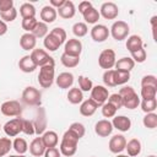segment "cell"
Returning <instances> with one entry per match:
<instances>
[{
	"mask_svg": "<svg viewBox=\"0 0 157 157\" xmlns=\"http://www.w3.org/2000/svg\"><path fill=\"white\" fill-rule=\"evenodd\" d=\"M78 137L71 131V130H66L63 135L61 142H60V147L59 151L61 155L66 156V157H71L76 153L77 151V144H78Z\"/></svg>",
	"mask_w": 157,
	"mask_h": 157,
	"instance_id": "1",
	"label": "cell"
},
{
	"mask_svg": "<svg viewBox=\"0 0 157 157\" xmlns=\"http://www.w3.org/2000/svg\"><path fill=\"white\" fill-rule=\"evenodd\" d=\"M118 94L121 97L123 107L128 109H135L140 105V98L131 86H124L123 88H120Z\"/></svg>",
	"mask_w": 157,
	"mask_h": 157,
	"instance_id": "2",
	"label": "cell"
},
{
	"mask_svg": "<svg viewBox=\"0 0 157 157\" xmlns=\"http://www.w3.org/2000/svg\"><path fill=\"white\" fill-rule=\"evenodd\" d=\"M55 80V65L48 64L39 69L38 82L43 88H49Z\"/></svg>",
	"mask_w": 157,
	"mask_h": 157,
	"instance_id": "3",
	"label": "cell"
},
{
	"mask_svg": "<svg viewBox=\"0 0 157 157\" xmlns=\"http://www.w3.org/2000/svg\"><path fill=\"white\" fill-rule=\"evenodd\" d=\"M22 101L27 105H33V107L40 105L42 93H40V91L38 88H36L33 86H28L22 92Z\"/></svg>",
	"mask_w": 157,
	"mask_h": 157,
	"instance_id": "4",
	"label": "cell"
},
{
	"mask_svg": "<svg viewBox=\"0 0 157 157\" xmlns=\"http://www.w3.org/2000/svg\"><path fill=\"white\" fill-rule=\"evenodd\" d=\"M129 31H130L129 25H128L125 21H120V20H119V21H115V22L112 25V27H110V29H109V34H110L115 40L120 42V40L125 39V38L128 37Z\"/></svg>",
	"mask_w": 157,
	"mask_h": 157,
	"instance_id": "5",
	"label": "cell"
},
{
	"mask_svg": "<svg viewBox=\"0 0 157 157\" xmlns=\"http://www.w3.org/2000/svg\"><path fill=\"white\" fill-rule=\"evenodd\" d=\"M29 56L32 58L33 63L37 65V67H42L44 65H48V64H53L55 65V61L54 59L43 49H33L29 54Z\"/></svg>",
	"mask_w": 157,
	"mask_h": 157,
	"instance_id": "6",
	"label": "cell"
},
{
	"mask_svg": "<svg viewBox=\"0 0 157 157\" xmlns=\"http://www.w3.org/2000/svg\"><path fill=\"white\" fill-rule=\"evenodd\" d=\"M115 61L117 58H115V52L113 49H104L98 56V65L105 70H110L115 65Z\"/></svg>",
	"mask_w": 157,
	"mask_h": 157,
	"instance_id": "7",
	"label": "cell"
},
{
	"mask_svg": "<svg viewBox=\"0 0 157 157\" xmlns=\"http://www.w3.org/2000/svg\"><path fill=\"white\" fill-rule=\"evenodd\" d=\"M108 97H109V92H108L107 87L101 86V85H97V86L92 87V90H91V99L98 107L103 105L108 101Z\"/></svg>",
	"mask_w": 157,
	"mask_h": 157,
	"instance_id": "8",
	"label": "cell"
},
{
	"mask_svg": "<svg viewBox=\"0 0 157 157\" xmlns=\"http://www.w3.org/2000/svg\"><path fill=\"white\" fill-rule=\"evenodd\" d=\"M0 110L5 117H20L22 113V107L17 101H6L0 105Z\"/></svg>",
	"mask_w": 157,
	"mask_h": 157,
	"instance_id": "9",
	"label": "cell"
},
{
	"mask_svg": "<svg viewBox=\"0 0 157 157\" xmlns=\"http://www.w3.org/2000/svg\"><path fill=\"white\" fill-rule=\"evenodd\" d=\"M2 129L7 136L15 137L20 132H22V119L21 118H13V119L6 121L5 125L2 126Z\"/></svg>",
	"mask_w": 157,
	"mask_h": 157,
	"instance_id": "10",
	"label": "cell"
},
{
	"mask_svg": "<svg viewBox=\"0 0 157 157\" xmlns=\"http://www.w3.org/2000/svg\"><path fill=\"white\" fill-rule=\"evenodd\" d=\"M99 15L105 20H115L119 15V9H118L117 4L112 2V1H107V2L102 4Z\"/></svg>",
	"mask_w": 157,
	"mask_h": 157,
	"instance_id": "11",
	"label": "cell"
},
{
	"mask_svg": "<svg viewBox=\"0 0 157 157\" xmlns=\"http://www.w3.org/2000/svg\"><path fill=\"white\" fill-rule=\"evenodd\" d=\"M125 145H126V139L124 135L121 134H117L113 137H110L109 144H108V148L112 153H120L125 150Z\"/></svg>",
	"mask_w": 157,
	"mask_h": 157,
	"instance_id": "12",
	"label": "cell"
},
{
	"mask_svg": "<svg viewBox=\"0 0 157 157\" xmlns=\"http://www.w3.org/2000/svg\"><path fill=\"white\" fill-rule=\"evenodd\" d=\"M64 53L71 56H78L82 53V43L80 39L76 38H71L69 40L65 42V47H64Z\"/></svg>",
	"mask_w": 157,
	"mask_h": 157,
	"instance_id": "13",
	"label": "cell"
},
{
	"mask_svg": "<svg viewBox=\"0 0 157 157\" xmlns=\"http://www.w3.org/2000/svg\"><path fill=\"white\" fill-rule=\"evenodd\" d=\"M109 37V29L107 26L104 25H94L91 29V38L97 42V43H102L105 39H108Z\"/></svg>",
	"mask_w": 157,
	"mask_h": 157,
	"instance_id": "14",
	"label": "cell"
},
{
	"mask_svg": "<svg viewBox=\"0 0 157 157\" xmlns=\"http://www.w3.org/2000/svg\"><path fill=\"white\" fill-rule=\"evenodd\" d=\"M113 131V125L112 121H109L108 119H102L98 120L94 125V132L101 136V137H108Z\"/></svg>",
	"mask_w": 157,
	"mask_h": 157,
	"instance_id": "15",
	"label": "cell"
},
{
	"mask_svg": "<svg viewBox=\"0 0 157 157\" xmlns=\"http://www.w3.org/2000/svg\"><path fill=\"white\" fill-rule=\"evenodd\" d=\"M113 129H117L119 131H129L131 128V120L125 115H115L112 120Z\"/></svg>",
	"mask_w": 157,
	"mask_h": 157,
	"instance_id": "16",
	"label": "cell"
},
{
	"mask_svg": "<svg viewBox=\"0 0 157 157\" xmlns=\"http://www.w3.org/2000/svg\"><path fill=\"white\" fill-rule=\"evenodd\" d=\"M33 126H34V132L37 135H42L45 131L47 128V118H45V112L43 108H39L38 114L33 121Z\"/></svg>",
	"mask_w": 157,
	"mask_h": 157,
	"instance_id": "17",
	"label": "cell"
},
{
	"mask_svg": "<svg viewBox=\"0 0 157 157\" xmlns=\"http://www.w3.org/2000/svg\"><path fill=\"white\" fill-rule=\"evenodd\" d=\"M56 13H58L61 18L69 20V18H72V17L75 16V13H76V7H75V5H74L72 1L66 0L65 4H64L60 9L56 10Z\"/></svg>",
	"mask_w": 157,
	"mask_h": 157,
	"instance_id": "18",
	"label": "cell"
},
{
	"mask_svg": "<svg viewBox=\"0 0 157 157\" xmlns=\"http://www.w3.org/2000/svg\"><path fill=\"white\" fill-rule=\"evenodd\" d=\"M56 16H58L56 10L54 7H52L50 5H45L40 10V20H42V22H44L47 25L53 23L56 20Z\"/></svg>",
	"mask_w": 157,
	"mask_h": 157,
	"instance_id": "19",
	"label": "cell"
},
{
	"mask_svg": "<svg viewBox=\"0 0 157 157\" xmlns=\"http://www.w3.org/2000/svg\"><path fill=\"white\" fill-rule=\"evenodd\" d=\"M37 44V38L32 33H23L20 38V45L23 50H33L36 49Z\"/></svg>",
	"mask_w": 157,
	"mask_h": 157,
	"instance_id": "20",
	"label": "cell"
},
{
	"mask_svg": "<svg viewBox=\"0 0 157 157\" xmlns=\"http://www.w3.org/2000/svg\"><path fill=\"white\" fill-rule=\"evenodd\" d=\"M55 82H56L59 88L66 90V88L72 86V83H74V75L71 72H61L55 78Z\"/></svg>",
	"mask_w": 157,
	"mask_h": 157,
	"instance_id": "21",
	"label": "cell"
},
{
	"mask_svg": "<svg viewBox=\"0 0 157 157\" xmlns=\"http://www.w3.org/2000/svg\"><path fill=\"white\" fill-rule=\"evenodd\" d=\"M97 108H98V105H97L91 98L85 99V101L81 102V105H80V114L83 115V117H91V115H93V114L96 113Z\"/></svg>",
	"mask_w": 157,
	"mask_h": 157,
	"instance_id": "22",
	"label": "cell"
},
{
	"mask_svg": "<svg viewBox=\"0 0 157 157\" xmlns=\"http://www.w3.org/2000/svg\"><path fill=\"white\" fill-rule=\"evenodd\" d=\"M29 152L34 157H40L45 152V146L42 141V137H34L29 144Z\"/></svg>",
	"mask_w": 157,
	"mask_h": 157,
	"instance_id": "23",
	"label": "cell"
},
{
	"mask_svg": "<svg viewBox=\"0 0 157 157\" xmlns=\"http://www.w3.org/2000/svg\"><path fill=\"white\" fill-rule=\"evenodd\" d=\"M40 137H42V141H43L45 148L56 147V145H58V142H59V136H58V134H56L55 131H52V130L44 131Z\"/></svg>",
	"mask_w": 157,
	"mask_h": 157,
	"instance_id": "24",
	"label": "cell"
},
{
	"mask_svg": "<svg viewBox=\"0 0 157 157\" xmlns=\"http://www.w3.org/2000/svg\"><path fill=\"white\" fill-rule=\"evenodd\" d=\"M114 66H115V70H118V71L130 72V71L134 69L135 63H134V60H132L131 58H129V56H124V58L117 60Z\"/></svg>",
	"mask_w": 157,
	"mask_h": 157,
	"instance_id": "25",
	"label": "cell"
},
{
	"mask_svg": "<svg viewBox=\"0 0 157 157\" xmlns=\"http://www.w3.org/2000/svg\"><path fill=\"white\" fill-rule=\"evenodd\" d=\"M18 67H20L21 71L29 74V72H33V71L37 69V65L33 63V60H32V58H31L29 55H25V56H22V58L20 59V61H18Z\"/></svg>",
	"mask_w": 157,
	"mask_h": 157,
	"instance_id": "26",
	"label": "cell"
},
{
	"mask_svg": "<svg viewBox=\"0 0 157 157\" xmlns=\"http://www.w3.org/2000/svg\"><path fill=\"white\" fill-rule=\"evenodd\" d=\"M142 47H144V42H142V38L140 36L132 34V36L128 37V39H126V49L130 53H132V52H135V50H137V49H140Z\"/></svg>",
	"mask_w": 157,
	"mask_h": 157,
	"instance_id": "27",
	"label": "cell"
},
{
	"mask_svg": "<svg viewBox=\"0 0 157 157\" xmlns=\"http://www.w3.org/2000/svg\"><path fill=\"white\" fill-rule=\"evenodd\" d=\"M125 150L128 151V156L130 157H135L137 155H140L141 152V142L137 139H131L126 142L125 145Z\"/></svg>",
	"mask_w": 157,
	"mask_h": 157,
	"instance_id": "28",
	"label": "cell"
},
{
	"mask_svg": "<svg viewBox=\"0 0 157 157\" xmlns=\"http://www.w3.org/2000/svg\"><path fill=\"white\" fill-rule=\"evenodd\" d=\"M82 16H83L85 22H86V23H91V25H96V23L98 22L99 17H101L99 11H98L97 9H94L93 6L90 7L87 11H85V12L82 13Z\"/></svg>",
	"mask_w": 157,
	"mask_h": 157,
	"instance_id": "29",
	"label": "cell"
},
{
	"mask_svg": "<svg viewBox=\"0 0 157 157\" xmlns=\"http://www.w3.org/2000/svg\"><path fill=\"white\" fill-rule=\"evenodd\" d=\"M67 101L71 104H78L83 101V93L78 87H72L67 92Z\"/></svg>",
	"mask_w": 157,
	"mask_h": 157,
	"instance_id": "30",
	"label": "cell"
},
{
	"mask_svg": "<svg viewBox=\"0 0 157 157\" xmlns=\"http://www.w3.org/2000/svg\"><path fill=\"white\" fill-rule=\"evenodd\" d=\"M43 44H44L45 49H48L49 52H55V50L59 49V47L61 45V43H60L54 36H52L50 33H48V34L44 37Z\"/></svg>",
	"mask_w": 157,
	"mask_h": 157,
	"instance_id": "31",
	"label": "cell"
},
{
	"mask_svg": "<svg viewBox=\"0 0 157 157\" xmlns=\"http://www.w3.org/2000/svg\"><path fill=\"white\" fill-rule=\"evenodd\" d=\"M20 13L22 18H32L36 17V7L31 2H23L20 6Z\"/></svg>",
	"mask_w": 157,
	"mask_h": 157,
	"instance_id": "32",
	"label": "cell"
},
{
	"mask_svg": "<svg viewBox=\"0 0 157 157\" xmlns=\"http://www.w3.org/2000/svg\"><path fill=\"white\" fill-rule=\"evenodd\" d=\"M60 61H61V64H63L65 67L71 69V67H76V66L78 65L80 58H78V56H71V55H67V54L63 53L61 56H60Z\"/></svg>",
	"mask_w": 157,
	"mask_h": 157,
	"instance_id": "33",
	"label": "cell"
},
{
	"mask_svg": "<svg viewBox=\"0 0 157 157\" xmlns=\"http://www.w3.org/2000/svg\"><path fill=\"white\" fill-rule=\"evenodd\" d=\"M36 38H44L47 34H48V25L42 22V21H38L36 27L33 28V31L31 32Z\"/></svg>",
	"mask_w": 157,
	"mask_h": 157,
	"instance_id": "34",
	"label": "cell"
},
{
	"mask_svg": "<svg viewBox=\"0 0 157 157\" xmlns=\"http://www.w3.org/2000/svg\"><path fill=\"white\" fill-rule=\"evenodd\" d=\"M12 147L18 155H25L27 152V150H28L27 141L25 139H22V137H16L15 141L12 142Z\"/></svg>",
	"mask_w": 157,
	"mask_h": 157,
	"instance_id": "35",
	"label": "cell"
},
{
	"mask_svg": "<svg viewBox=\"0 0 157 157\" xmlns=\"http://www.w3.org/2000/svg\"><path fill=\"white\" fill-rule=\"evenodd\" d=\"M140 105H141V109L145 112V113H153L157 108V99L156 98H152V99H142L140 102Z\"/></svg>",
	"mask_w": 157,
	"mask_h": 157,
	"instance_id": "36",
	"label": "cell"
},
{
	"mask_svg": "<svg viewBox=\"0 0 157 157\" xmlns=\"http://www.w3.org/2000/svg\"><path fill=\"white\" fill-rule=\"evenodd\" d=\"M144 126L147 129H155L157 126V114L156 113H146V115L142 119Z\"/></svg>",
	"mask_w": 157,
	"mask_h": 157,
	"instance_id": "37",
	"label": "cell"
},
{
	"mask_svg": "<svg viewBox=\"0 0 157 157\" xmlns=\"http://www.w3.org/2000/svg\"><path fill=\"white\" fill-rule=\"evenodd\" d=\"M72 33L78 38L85 37L88 33V27H87V25L85 22H76L72 26Z\"/></svg>",
	"mask_w": 157,
	"mask_h": 157,
	"instance_id": "38",
	"label": "cell"
},
{
	"mask_svg": "<svg viewBox=\"0 0 157 157\" xmlns=\"http://www.w3.org/2000/svg\"><path fill=\"white\" fill-rule=\"evenodd\" d=\"M129 80H130V72L114 70V82H115V86H118V85H124V83H126Z\"/></svg>",
	"mask_w": 157,
	"mask_h": 157,
	"instance_id": "39",
	"label": "cell"
},
{
	"mask_svg": "<svg viewBox=\"0 0 157 157\" xmlns=\"http://www.w3.org/2000/svg\"><path fill=\"white\" fill-rule=\"evenodd\" d=\"M12 148V141L9 137H0V157L6 156Z\"/></svg>",
	"mask_w": 157,
	"mask_h": 157,
	"instance_id": "40",
	"label": "cell"
},
{
	"mask_svg": "<svg viewBox=\"0 0 157 157\" xmlns=\"http://www.w3.org/2000/svg\"><path fill=\"white\" fill-rule=\"evenodd\" d=\"M141 98L142 99H152V98H156V94H157V88L156 87H151V86H144L141 87Z\"/></svg>",
	"mask_w": 157,
	"mask_h": 157,
	"instance_id": "41",
	"label": "cell"
},
{
	"mask_svg": "<svg viewBox=\"0 0 157 157\" xmlns=\"http://www.w3.org/2000/svg\"><path fill=\"white\" fill-rule=\"evenodd\" d=\"M117 108L110 104L109 102H105L103 105H102V115L104 118H114L115 117V113H117Z\"/></svg>",
	"mask_w": 157,
	"mask_h": 157,
	"instance_id": "42",
	"label": "cell"
},
{
	"mask_svg": "<svg viewBox=\"0 0 157 157\" xmlns=\"http://www.w3.org/2000/svg\"><path fill=\"white\" fill-rule=\"evenodd\" d=\"M78 86H80V90L82 92H88L92 90L93 83H92L91 78H88L86 76H78Z\"/></svg>",
	"mask_w": 157,
	"mask_h": 157,
	"instance_id": "43",
	"label": "cell"
},
{
	"mask_svg": "<svg viewBox=\"0 0 157 157\" xmlns=\"http://www.w3.org/2000/svg\"><path fill=\"white\" fill-rule=\"evenodd\" d=\"M130 54H131V59L134 60V63H140L141 64L147 58V53L144 49V47L140 48V49H137V50H135V52H132V53H130Z\"/></svg>",
	"mask_w": 157,
	"mask_h": 157,
	"instance_id": "44",
	"label": "cell"
},
{
	"mask_svg": "<svg viewBox=\"0 0 157 157\" xmlns=\"http://www.w3.org/2000/svg\"><path fill=\"white\" fill-rule=\"evenodd\" d=\"M69 130H71L78 139L83 137V135H85V132H86V129H85L83 124H81V123H78V121L72 123V124L69 126Z\"/></svg>",
	"mask_w": 157,
	"mask_h": 157,
	"instance_id": "45",
	"label": "cell"
},
{
	"mask_svg": "<svg viewBox=\"0 0 157 157\" xmlns=\"http://www.w3.org/2000/svg\"><path fill=\"white\" fill-rule=\"evenodd\" d=\"M37 22H38V21H37L36 17H32V18H22L21 26H22V28L26 31V33H31V32L33 31V28L36 27Z\"/></svg>",
	"mask_w": 157,
	"mask_h": 157,
	"instance_id": "46",
	"label": "cell"
},
{
	"mask_svg": "<svg viewBox=\"0 0 157 157\" xmlns=\"http://www.w3.org/2000/svg\"><path fill=\"white\" fill-rule=\"evenodd\" d=\"M49 33H50L52 36H54L61 44L66 42V32H65L64 28H61V27H55V28H53Z\"/></svg>",
	"mask_w": 157,
	"mask_h": 157,
	"instance_id": "47",
	"label": "cell"
},
{
	"mask_svg": "<svg viewBox=\"0 0 157 157\" xmlns=\"http://www.w3.org/2000/svg\"><path fill=\"white\" fill-rule=\"evenodd\" d=\"M103 82L107 87H115V82H114V70H105L103 74Z\"/></svg>",
	"mask_w": 157,
	"mask_h": 157,
	"instance_id": "48",
	"label": "cell"
},
{
	"mask_svg": "<svg viewBox=\"0 0 157 157\" xmlns=\"http://www.w3.org/2000/svg\"><path fill=\"white\" fill-rule=\"evenodd\" d=\"M16 17H17V10L13 7V9H11V10H9V11H6V12H0V18L6 23V22H12V21H15L16 20Z\"/></svg>",
	"mask_w": 157,
	"mask_h": 157,
	"instance_id": "49",
	"label": "cell"
},
{
	"mask_svg": "<svg viewBox=\"0 0 157 157\" xmlns=\"http://www.w3.org/2000/svg\"><path fill=\"white\" fill-rule=\"evenodd\" d=\"M144 86H151L157 88V77L155 75H145L141 78V87Z\"/></svg>",
	"mask_w": 157,
	"mask_h": 157,
	"instance_id": "50",
	"label": "cell"
},
{
	"mask_svg": "<svg viewBox=\"0 0 157 157\" xmlns=\"http://www.w3.org/2000/svg\"><path fill=\"white\" fill-rule=\"evenodd\" d=\"M22 132H25L26 135H33L34 132V126H33V121L27 120V119H22Z\"/></svg>",
	"mask_w": 157,
	"mask_h": 157,
	"instance_id": "51",
	"label": "cell"
},
{
	"mask_svg": "<svg viewBox=\"0 0 157 157\" xmlns=\"http://www.w3.org/2000/svg\"><path fill=\"white\" fill-rule=\"evenodd\" d=\"M108 102L110 104H113L117 109H120L123 107V101H121V97L118 94V93H113L108 97Z\"/></svg>",
	"mask_w": 157,
	"mask_h": 157,
	"instance_id": "52",
	"label": "cell"
},
{
	"mask_svg": "<svg viewBox=\"0 0 157 157\" xmlns=\"http://www.w3.org/2000/svg\"><path fill=\"white\" fill-rule=\"evenodd\" d=\"M11 9H13L12 0H0V12H6Z\"/></svg>",
	"mask_w": 157,
	"mask_h": 157,
	"instance_id": "53",
	"label": "cell"
},
{
	"mask_svg": "<svg viewBox=\"0 0 157 157\" xmlns=\"http://www.w3.org/2000/svg\"><path fill=\"white\" fill-rule=\"evenodd\" d=\"M44 157H60L61 153L59 151V148L56 147H49V148H45V152L43 155Z\"/></svg>",
	"mask_w": 157,
	"mask_h": 157,
	"instance_id": "54",
	"label": "cell"
},
{
	"mask_svg": "<svg viewBox=\"0 0 157 157\" xmlns=\"http://www.w3.org/2000/svg\"><path fill=\"white\" fill-rule=\"evenodd\" d=\"M93 5H92V2L91 1H81L80 4H78V12L80 13H83L85 11H87L90 7H92Z\"/></svg>",
	"mask_w": 157,
	"mask_h": 157,
	"instance_id": "55",
	"label": "cell"
},
{
	"mask_svg": "<svg viewBox=\"0 0 157 157\" xmlns=\"http://www.w3.org/2000/svg\"><path fill=\"white\" fill-rule=\"evenodd\" d=\"M65 1H66V0H50V1H49V5H50L52 7H54L55 10H58V9H60V7L65 4Z\"/></svg>",
	"mask_w": 157,
	"mask_h": 157,
	"instance_id": "56",
	"label": "cell"
},
{
	"mask_svg": "<svg viewBox=\"0 0 157 157\" xmlns=\"http://www.w3.org/2000/svg\"><path fill=\"white\" fill-rule=\"evenodd\" d=\"M6 32H7V25L2 20H0V36H4Z\"/></svg>",
	"mask_w": 157,
	"mask_h": 157,
	"instance_id": "57",
	"label": "cell"
},
{
	"mask_svg": "<svg viewBox=\"0 0 157 157\" xmlns=\"http://www.w3.org/2000/svg\"><path fill=\"white\" fill-rule=\"evenodd\" d=\"M9 157H22V155H10Z\"/></svg>",
	"mask_w": 157,
	"mask_h": 157,
	"instance_id": "58",
	"label": "cell"
},
{
	"mask_svg": "<svg viewBox=\"0 0 157 157\" xmlns=\"http://www.w3.org/2000/svg\"><path fill=\"white\" fill-rule=\"evenodd\" d=\"M117 157H130L128 155H117Z\"/></svg>",
	"mask_w": 157,
	"mask_h": 157,
	"instance_id": "59",
	"label": "cell"
},
{
	"mask_svg": "<svg viewBox=\"0 0 157 157\" xmlns=\"http://www.w3.org/2000/svg\"><path fill=\"white\" fill-rule=\"evenodd\" d=\"M147 157H156L155 155H150V156H147Z\"/></svg>",
	"mask_w": 157,
	"mask_h": 157,
	"instance_id": "60",
	"label": "cell"
},
{
	"mask_svg": "<svg viewBox=\"0 0 157 157\" xmlns=\"http://www.w3.org/2000/svg\"><path fill=\"white\" fill-rule=\"evenodd\" d=\"M91 157H96V156H91Z\"/></svg>",
	"mask_w": 157,
	"mask_h": 157,
	"instance_id": "61",
	"label": "cell"
},
{
	"mask_svg": "<svg viewBox=\"0 0 157 157\" xmlns=\"http://www.w3.org/2000/svg\"><path fill=\"white\" fill-rule=\"evenodd\" d=\"M0 129H1V125H0Z\"/></svg>",
	"mask_w": 157,
	"mask_h": 157,
	"instance_id": "62",
	"label": "cell"
}]
</instances>
